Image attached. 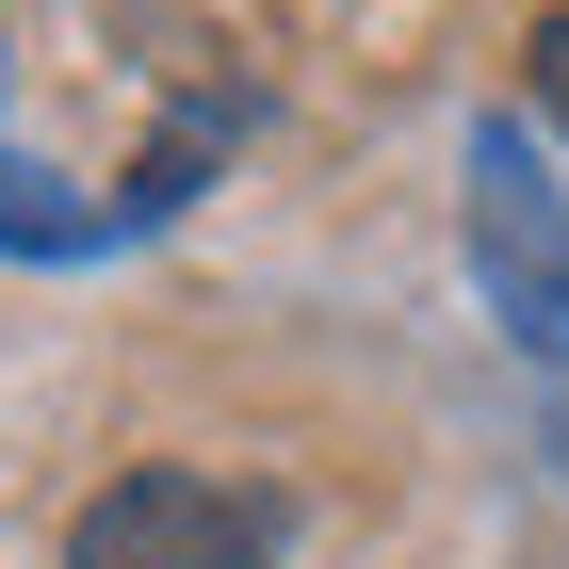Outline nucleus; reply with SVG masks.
Segmentation results:
<instances>
[{
  "label": "nucleus",
  "instance_id": "20e7f679",
  "mask_svg": "<svg viewBox=\"0 0 569 569\" xmlns=\"http://www.w3.org/2000/svg\"><path fill=\"white\" fill-rule=\"evenodd\" d=\"M98 228H114V212H66L33 163H0V244H49V261H66V244H98Z\"/></svg>",
  "mask_w": 569,
  "mask_h": 569
},
{
  "label": "nucleus",
  "instance_id": "39448f33",
  "mask_svg": "<svg viewBox=\"0 0 569 569\" xmlns=\"http://www.w3.org/2000/svg\"><path fill=\"white\" fill-rule=\"evenodd\" d=\"M521 82H537V114H553V131H569V0H553V17H537V49H521Z\"/></svg>",
  "mask_w": 569,
  "mask_h": 569
},
{
  "label": "nucleus",
  "instance_id": "f257e3e1",
  "mask_svg": "<svg viewBox=\"0 0 569 569\" xmlns=\"http://www.w3.org/2000/svg\"><path fill=\"white\" fill-rule=\"evenodd\" d=\"M472 277H488V309H505L521 358H569V196L505 114L472 131Z\"/></svg>",
  "mask_w": 569,
  "mask_h": 569
},
{
  "label": "nucleus",
  "instance_id": "7ed1b4c3",
  "mask_svg": "<svg viewBox=\"0 0 569 569\" xmlns=\"http://www.w3.org/2000/svg\"><path fill=\"white\" fill-rule=\"evenodd\" d=\"M244 114H261L244 82H179V114L147 131V163H131V196H114V228H163L179 196H196V179H212L228 147H244Z\"/></svg>",
  "mask_w": 569,
  "mask_h": 569
},
{
  "label": "nucleus",
  "instance_id": "f03ea898",
  "mask_svg": "<svg viewBox=\"0 0 569 569\" xmlns=\"http://www.w3.org/2000/svg\"><path fill=\"white\" fill-rule=\"evenodd\" d=\"M66 569H277V505L212 488V472H131V488L82 505Z\"/></svg>",
  "mask_w": 569,
  "mask_h": 569
}]
</instances>
